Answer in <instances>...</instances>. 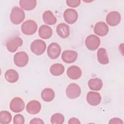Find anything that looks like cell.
Returning <instances> with one entry per match:
<instances>
[{"label":"cell","instance_id":"cell-18","mask_svg":"<svg viewBox=\"0 0 124 124\" xmlns=\"http://www.w3.org/2000/svg\"><path fill=\"white\" fill-rule=\"evenodd\" d=\"M38 34L42 39H48L50 38L52 35V30L47 25H42L39 29Z\"/></svg>","mask_w":124,"mask_h":124},{"label":"cell","instance_id":"cell-30","mask_svg":"<svg viewBox=\"0 0 124 124\" xmlns=\"http://www.w3.org/2000/svg\"><path fill=\"white\" fill-rule=\"evenodd\" d=\"M123 121L118 118H113L109 122V124H123Z\"/></svg>","mask_w":124,"mask_h":124},{"label":"cell","instance_id":"cell-11","mask_svg":"<svg viewBox=\"0 0 124 124\" xmlns=\"http://www.w3.org/2000/svg\"><path fill=\"white\" fill-rule=\"evenodd\" d=\"M63 17L66 23L72 24L77 21L78 18V14L75 10L69 8L64 11Z\"/></svg>","mask_w":124,"mask_h":124},{"label":"cell","instance_id":"cell-31","mask_svg":"<svg viewBox=\"0 0 124 124\" xmlns=\"http://www.w3.org/2000/svg\"><path fill=\"white\" fill-rule=\"evenodd\" d=\"M30 124H44V122L43 121V120L40 118H35L32 119L31 122H30Z\"/></svg>","mask_w":124,"mask_h":124},{"label":"cell","instance_id":"cell-6","mask_svg":"<svg viewBox=\"0 0 124 124\" xmlns=\"http://www.w3.org/2000/svg\"><path fill=\"white\" fill-rule=\"evenodd\" d=\"M85 44L87 48L90 50H95L100 44V38L93 34L89 35L86 39Z\"/></svg>","mask_w":124,"mask_h":124},{"label":"cell","instance_id":"cell-3","mask_svg":"<svg viewBox=\"0 0 124 124\" xmlns=\"http://www.w3.org/2000/svg\"><path fill=\"white\" fill-rule=\"evenodd\" d=\"M31 51L36 55H41L46 50V44L45 42L41 40L37 39L33 41L31 45Z\"/></svg>","mask_w":124,"mask_h":124},{"label":"cell","instance_id":"cell-8","mask_svg":"<svg viewBox=\"0 0 124 124\" xmlns=\"http://www.w3.org/2000/svg\"><path fill=\"white\" fill-rule=\"evenodd\" d=\"M22 44V39L19 37H16L8 40L6 44V46L9 52L13 53L16 51L17 49L21 46Z\"/></svg>","mask_w":124,"mask_h":124},{"label":"cell","instance_id":"cell-26","mask_svg":"<svg viewBox=\"0 0 124 124\" xmlns=\"http://www.w3.org/2000/svg\"><path fill=\"white\" fill-rule=\"evenodd\" d=\"M12 115L11 113L6 110L1 111L0 112V123L1 124H7L11 122Z\"/></svg>","mask_w":124,"mask_h":124},{"label":"cell","instance_id":"cell-25","mask_svg":"<svg viewBox=\"0 0 124 124\" xmlns=\"http://www.w3.org/2000/svg\"><path fill=\"white\" fill-rule=\"evenodd\" d=\"M50 73L55 76H59L62 75L64 71V67L62 64L55 63L50 67Z\"/></svg>","mask_w":124,"mask_h":124},{"label":"cell","instance_id":"cell-27","mask_svg":"<svg viewBox=\"0 0 124 124\" xmlns=\"http://www.w3.org/2000/svg\"><path fill=\"white\" fill-rule=\"evenodd\" d=\"M64 117L61 113H57L53 114L51 117V123L52 124H62L64 122Z\"/></svg>","mask_w":124,"mask_h":124},{"label":"cell","instance_id":"cell-32","mask_svg":"<svg viewBox=\"0 0 124 124\" xmlns=\"http://www.w3.org/2000/svg\"><path fill=\"white\" fill-rule=\"evenodd\" d=\"M69 124H80V122H79V120L76 118H72L69 120L68 121Z\"/></svg>","mask_w":124,"mask_h":124},{"label":"cell","instance_id":"cell-15","mask_svg":"<svg viewBox=\"0 0 124 124\" xmlns=\"http://www.w3.org/2000/svg\"><path fill=\"white\" fill-rule=\"evenodd\" d=\"M41 109V105L37 100H32L29 102L26 106L27 111L31 114H36L39 113Z\"/></svg>","mask_w":124,"mask_h":124},{"label":"cell","instance_id":"cell-7","mask_svg":"<svg viewBox=\"0 0 124 124\" xmlns=\"http://www.w3.org/2000/svg\"><path fill=\"white\" fill-rule=\"evenodd\" d=\"M25 108V103L20 97H15L10 103V108L14 112L18 113L22 111Z\"/></svg>","mask_w":124,"mask_h":124},{"label":"cell","instance_id":"cell-24","mask_svg":"<svg viewBox=\"0 0 124 124\" xmlns=\"http://www.w3.org/2000/svg\"><path fill=\"white\" fill-rule=\"evenodd\" d=\"M37 1L35 0H21L19 1L20 7L27 11L33 9L36 6Z\"/></svg>","mask_w":124,"mask_h":124},{"label":"cell","instance_id":"cell-29","mask_svg":"<svg viewBox=\"0 0 124 124\" xmlns=\"http://www.w3.org/2000/svg\"><path fill=\"white\" fill-rule=\"evenodd\" d=\"M66 2L68 6L74 8L78 7L80 3V0H67Z\"/></svg>","mask_w":124,"mask_h":124},{"label":"cell","instance_id":"cell-1","mask_svg":"<svg viewBox=\"0 0 124 124\" xmlns=\"http://www.w3.org/2000/svg\"><path fill=\"white\" fill-rule=\"evenodd\" d=\"M25 14L24 11L17 6L13 8L10 13V20L15 25L20 24L24 19Z\"/></svg>","mask_w":124,"mask_h":124},{"label":"cell","instance_id":"cell-19","mask_svg":"<svg viewBox=\"0 0 124 124\" xmlns=\"http://www.w3.org/2000/svg\"><path fill=\"white\" fill-rule=\"evenodd\" d=\"M42 99L45 102H50L55 97L54 91L51 88H46L44 89L41 92Z\"/></svg>","mask_w":124,"mask_h":124},{"label":"cell","instance_id":"cell-20","mask_svg":"<svg viewBox=\"0 0 124 124\" xmlns=\"http://www.w3.org/2000/svg\"><path fill=\"white\" fill-rule=\"evenodd\" d=\"M43 19L45 23L49 25L55 24L57 22V18L51 11H46L43 14Z\"/></svg>","mask_w":124,"mask_h":124},{"label":"cell","instance_id":"cell-9","mask_svg":"<svg viewBox=\"0 0 124 124\" xmlns=\"http://www.w3.org/2000/svg\"><path fill=\"white\" fill-rule=\"evenodd\" d=\"M61 52V46L56 43H52L47 47V53L48 57L51 59H56L58 58Z\"/></svg>","mask_w":124,"mask_h":124},{"label":"cell","instance_id":"cell-10","mask_svg":"<svg viewBox=\"0 0 124 124\" xmlns=\"http://www.w3.org/2000/svg\"><path fill=\"white\" fill-rule=\"evenodd\" d=\"M121 16L117 11L110 12L106 16V21L110 26H115L121 21Z\"/></svg>","mask_w":124,"mask_h":124},{"label":"cell","instance_id":"cell-17","mask_svg":"<svg viewBox=\"0 0 124 124\" xmlns=\"http://www.w3.org/2000/svg\"><path fill=\"white\" fill-rule=\"evenodd\" d=\"M56 32L58 35L62 38H66L70 35V29L68 25L62 23L57 25Z\"/></svg>","mask_w":124,"mask_h":124},{"label":"cell","instance_id":"cell-23","mask_svg":"<svg viewBox=\"0 0 124 124\" xmlns=\"http://www.w3.org/2000/svg\"><path fill=\"white\" fill-rule=\"evenodd\" d=\"M5 78L6 80L10 83H15L16 82L19 78L18 73L14 69H9L5 73Z\"/></svg>","mask_w":124,"mask_h":124},{"label":"cell","instance_id":"cell-21","mask_svg":"<svg viewBox=\"0 0 124 124\" xmlns=\"http://www.w3.org/2000/svg\"><path fill=\"white\" fill-rule=\"evenodd\" d=\"M97 60L99 62L102 64H107L109 62V59L107 53V51L104 48H100L97 53Z\"/></svg>","mask_w":124,"mask_h":124},{"label":"cell","instance_id":"cell-16","mask_svg":"<svg viewBox=\"0 0 124 124\" xmlns=\"http://www.w3.org/2000/svg\"><path fill=\"white\" fill-rule=\"evenodd\" d=\"M82 72L80 68L76 65H72L69 67L67 70L68 77L72 79H78L81 76Z\"/></svg>","mask_w":124,"mask_h":124},{"label":"cell","instance_id":"cell-2","mask_svg":"<svg viewBox=\"0 0 124 124\" xmlns=\"http://www.w3.org/2000/svg\"><path fill=\"white\" fill-rule=\"evenodd\" d=\"M22 32L28 35L34 34L37 30L36 23L32 20H28L24 22L21 26Z\"/></svg>","mask_w":124,"mask_h":124},{"label":"cell","instance_id":"cell-12","mask_svg":"<svg viewBox=\"0 0 124 124\" xmlns=\"http://www.w3.org/2000/svg\"><path fill=\"white\" fill-rule=\"evenodd\" d=\"M88 103L93 106L98 105L101 101V96L99 93L94 92H89L86 96Z\"/></svg>","mask_w":124,"mask_h":124},{"label":"cell","instance_id":"cell-14","mask_svg":"<svg viewBox=\"0 0 124 124\" xmlns=\"http://www.w3.org/2000/svg\"><path fill=\"white\" fill-rule=\"evenodd\" d=\"M78 58V53L74 50H65L62 54V59L65 63H71L74 62Z\"/></svg>","mask_w":124,"mask_h":124},{"label":"cell","instance_id":"cell-4","mask_svg":"<svg viewBox=\"0 0 124 124\" xmlns=\"http://www.w3.org/2000/svg\"><path fill=\"white\" fill-rule=\"evenodd\" d=\"M81 93V89L78 85L72 83L68 85L66 89L67 96L71 99L78 98Z\"/></svg>","mask_w":124,"mask_h":124},{"label":"cell","instance_id":"cell-22","mask_svg":"<svg viewBox=\"0 0 124 124\" xmlns=\"http://www.w3.org/2000/svg\"><path fill=\"white\" fill-rule=\"evenodd\" d=\"M89 88L93 91H99L103 86V82L101 79L98 78H91L88 82Z\"/></svg>","mask_w":124,"mask_h":124},{"label":"cell","instance_id":"cell-28","mask_svg":"<svg viewBox=\"0 0 124 124\" xmlns=\"http://www.w3.org/2000/svg\"><path fill=\"white\" fill-rule=\"evenodd\" d=\"M25 123V119L23 115L20 114L15 115L13 119L14 124H23Z\"/></svg>","mask_w":124,"mask_h":124},{"label":"cell","instance_id":"cell-13","mask_svg":"<svg viewBox=\"0 0 124 124\" xmlns=\"http://www.w3.org/2000/svg\"><path fill=\"white\" fill-rule=\"evenodd\" d=\"M109 31L108 26L104 22L100 21L97 22L94 27V32L100 36L106 35Z\"/></svg>","mask_w":124,"mask_h":124},{"label":"cell","instance_id":"cell-5","mask_svg":"<svg viewBox=\"0 0 124 124\" xmlns=\"http://www.w3.org/2000/svg\"><path fill=\"white\" fill-rule=\"evenodd\" d=\"M29 61L28 54L24 51L17 52L14 57V62L16 66L23 67L26 65Z\"/></svg>","mask_w":124,"mask_h":124}]
</instances>
